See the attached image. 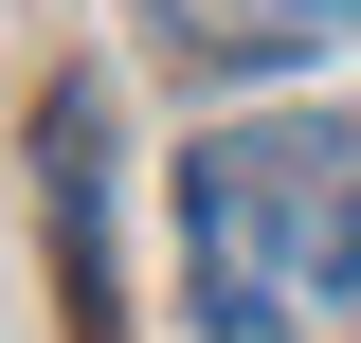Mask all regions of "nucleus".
Returning a JSON list of instances; mask_svg holds the SVG:
<instances>
[{
  "label": "nucleus",
  "mask_w": 361,
  "mask_h": 343,
  "mask_svg": "<svg viewBox=\"0 0 361 343\" xmlns=\"http://www.w3.org/2000/svg\"><path fill=\"white\" fill-rule=\"evenodd\" d=\"M37 199H54V271H73L90 343H109V90H90V73L37 90Z\"/></svg>",
  "instance_id": "2"
},
{
  "label": "nucleus",
  "mask_w": 361,
  "mask_h": 343,
  "mask_svg": "<svg viewBox=\"0 0 361 343\" xmlns=\"http://www.w3.org/2000/svg\"><path fill=\"white\" fill-rule=\"evenodd\" d=\"M180 307L199 343H361V109L180 145Z\"/></svg>",
  "instance_id": "1"
},
{
  "label": "nucleus",
  "mask_w": 361,
  "mask_h": 343,
  "mask_svg": "<svg viewBox=\"0 0 361 343\" xmlns=\"http://www.w3.org/2000/svg\"><path fill=\"white\" fill-rule=\"evenodd\" d=\"M199 73H289V54H325V37H361V0H145Z\"/></svg>",
  "instance_id": "3"
}]
</instances>
